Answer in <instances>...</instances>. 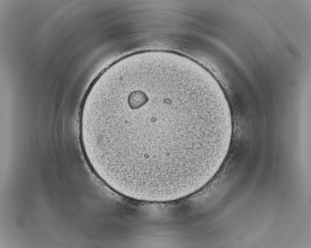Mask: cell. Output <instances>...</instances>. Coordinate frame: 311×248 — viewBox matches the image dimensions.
<instances>
[{
	"label": "cell",
	"instance_id": "obj_1",
	"mask_svg": "<svg viewBox=\"0 0 311 248\" xmlns=\"http://www.w3.org/2000/svg\"><path fill=\"white\" fill-rule=\"evenodd\" d=\"M230 110L196 69L144 55L116 63L88 90L79 118L89 165L120 186L148 191L199 174L232 134Z\"/></svg>",
	"mask_w": 311,
	"mask_h": 248
}]
</instances>
